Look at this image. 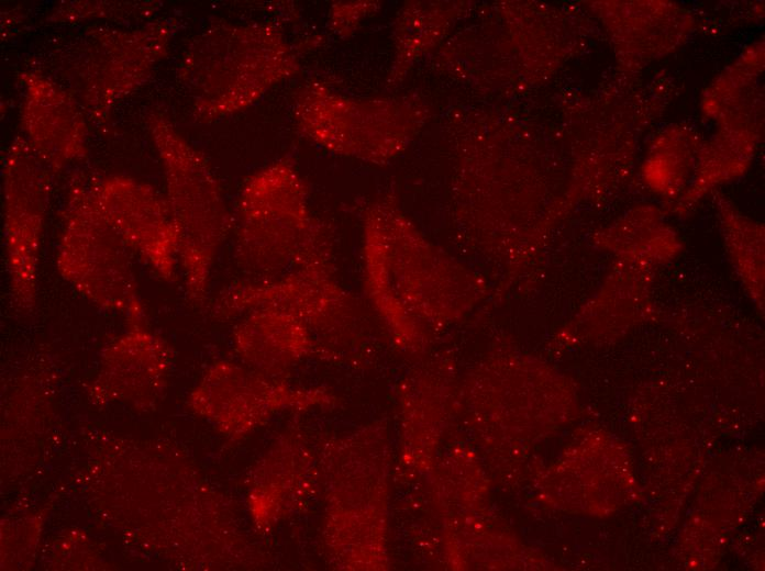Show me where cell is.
I'll return each instance as SVG.
<instances>
[{
	"label": "cell",
	"mask_w": 765,
	"mask_h": 571,
	"mask_svg": "<svg viewBox=\"0 0 765 571\" xmlns=\"http://www.w3.org/2000/svg\"><path fill=\"white\" fill-rule=\"evenodd\" d=\"M300 67L296 49L277 25L215 21L190 41L178 77L196 120L212 122L253 105Z\"/></svg>",
	"instance_id": "1"
},
{
	"label": "cell",
	"mask_w": 765,
	"mask_h": 571,
	"mask_svg": "<svg viewBox=\"0 0 765 571\" xmlns=\"http://www.w3.org/2000/svg\"><path fill=\"white\" fill-rule=\"evenodd\" d=\"M236 222L235 258L255 278L280 275L332 247L329 228L313 214L307 182L290 158L271 161L244 181Z\"/></svg>",
	"instance_id": "2"
},
{
	"label": "cell",
	"mask_w": 765,
	"mask_h": 571,
	"mask_svg": "<svg viewBox=\"0 0 765 571\" xmlns=\"http://www.w3.org/2000/svg\"><path fill=\"white\" fill-rule=\"evenodd\" d=\"M148 130L166 182V200L179 237V264L188 300L204 303L218 250L230 227L219 180L204 155L166 115L153 112Z\"/></svg>",
	"instance_id": "3"
},
{
	"label": "cell",
	"mask_w": 765,
	"mask_h": 571,
	"mask_svg": "<svg viewBox=\"0 0 765 571\" xmlns=\"http://www.w3.org/2000/svg\"><path fill=\"white\" fill-rule=\"evenodd\" d=\"M175 30L171 19L151 20L133 29L85 30L57 59L65 88L89 120L106 122L167 55Z\"/></svg>",
	"instance_id": "4"
},
{
	"label": "cell",
	"mask_w": 765,
	"mask_h": 571,
	"mask_svg": "<svg viewBox=\"0 0 765 571\" xmlns=\"http://www.w3.org/2000/svg\"><path fill=\"white\" fill-rule=\"evenodd\" d=\"M98 179L71 178L57 246L60 276L91 303L123 314L137 325L143 317L130 254L97 199Z\"/></svg>",
	"instance_id": "5"
},
{
	"label": "cell",
	"mask_w": 765,
	"mask_h": 571,
	"mask_svg": "<svg viewBox=\"0 0 765 571\" xmlns=\"http://www.w3.org/2000/svg\"><path fill=\"white\" fill-rule=\"evenodd\" d=\"M292 114L298 130L322 149L372 161L395 156L410 128L400 102L354 100L320 79L297 90Z\"/></svg>",
	"instance_id": "6"
},
{
	"label": "cell",
	"mask_w": 765,
	"mask_h": 571,
	"mask_svg": "<svg viewBox=\"0 0 765 571\" xmlns=\"http://www.w3.org/2000/svg\"><path fill=\"white\" fill-rule=\"evenodd\" d=\"M55 171L23 136L3 158V223L11 301L21 312L34 309L41 242Z\"/></svg>",
	"instance_id": "7"
},
{
	"label": "cell",
	"mask_w": 765,
	"mask_h": 571,
	"mask_svg": "<svg viewBox=\"0 0 765 571\" xmlns=\"http://www.w3.org/2000/svg\"><path fill=\"white\" fill-rule=\"evenodd\" d=\"M352 303L335 278L330 247L280 275L228 286L214 299L212 312L219 317H232L270 309L297 317L311 331H323L342 322Z\"/></svg>",
	"instance_id": "8"
},
{
	"label": "cell",
	"mask_w": 765,
	"mask_h": 571,
	"mask_svg": "<svg viewBox=\"0 0 765 571\" xmlns=\"http://www.w3.org/2000/svg\"><path fill=\"white\" fill-rule=\"evenodd\" d=\"M96 193L110 225L159 278L176 279L179 237L166 198L129 176L97 180Z\"/></svg>",
	"instance_id": "9"
},
{
	"label": "cell",
	"mask_w": 765,
	"mask_h": 571,
	"mask_svg": "<svg viewBox=\"0 0 765 571\" xmlns=\"http://www.w3.org/2000/svg\"><path fill=\"white\" fill-rule=\"evenodd\" d=\"M24 138L56 172L87 156V116L60 83L37 71L20 74Z\"/></svg>",
	"instance_id": "10"
},
{
	"label": "cell",
	"mask_w": 765,
	"mask_h": 571,
	"mask_svg": "<svg viewBox=\"0 0 765 571\" xmlns=\"http://www.w3.org/2000/svg\"><path fill=\"white\" fill-rule=\"evenodd\" d=\"M331 400L323 388L290 387L229 362L212 367L192 394L193 404L202 411L253 423L280 410L326 405Z\"/></svg>",
	"instance_id": "11"
},
{
	"label": "cell",
	"mask_w": 765,
	"mask_h": 571,
	"mask_svg": "<svg viewBox=\"0 0 765 571\" xmlns=\"http://www.w3.org/2000/svg\"><path fill=\"white\" fill-rule=\"evenodd\" d=\"M234 333L236 348L252 369L274 379L314 350L311 329L297 317L276 310L245 314Z\"/></svg>",
	"instance_id": "12"
},
{
	"label": "cell",
	"mask_w": 765,
	"mask_h": 571,
	"mask_svg": "<svg viewBox=\"0 0 765 571\" xmlns=\"http://www.w3.org/2000/svg\"><path fill=\"white\" fill-rule=\"evenodd\" d=\"M166 356L163 346L145 333L135 332L114 346L108 358L107 378L117 388L136 389L143 378L149 384L165 371Z\"/></svg>",
	"instance_id": "13"
},
{
	"label": "cell",
	"mask_w": 765,
	"mask_h": 571,
	"mask_svg": "<svg viewBox=\"0 0 765 571\" xmlns=\"http://www.w3.org/2000/svg\"><path fill=\"white\" fill-rule=\"evenodd\" d=\"M159 4L154 1H65L51 11L49 20L79 23L93 19H149Z\"/></svg>",
	"instance_id": "14"
}]
</instances>
